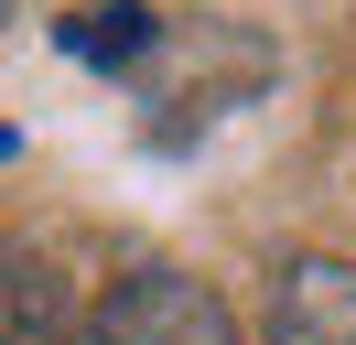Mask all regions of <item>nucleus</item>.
<instances>
[{
    "instance_id": "nucleus-4",
    "label": "nucleus",
    "mask_w": 356,
    "mask_h": 345,
    "mask_svg": "<svg viewBox=\"0 0 356 345\" xmlns=\"http://www.w3.org/2000/svg\"><path fill=\"white\" fill-rule=\"evenodd\" d=\"M162 43V22L140 11V0H87V11L65 22V54H87V65H140Z\"/></svg>"
},
{
    "instance_id": "nucleus-2",
    "label": "nucleus",
    "mask_w": 356,
    "mask_h": 345,
    "mask_svg": "<svg viewBox=\"0 0 356 345\" xmlns=\"http://www.w3.org/2000/svg\"><path fill=\"white\" fill-rule=\"evenodd\" d=\"M259 345H356V259H334V248L281 259L259 302Z\"/></svg>"
},
{
    "instance_id": "nucleus-5",
    "label": "nucleus",
    "mask_w": 356,
    "mask_h": 345,
    "mask_svg": "<svg viewBox=\"0 0 356 345\" xmlns=\"http://www.w3.org/2000/svg\"><path fill=\"white\" fill-rule=\"evenodd\" d=\"M0 33H11V0H0Z\"/></svg>"
},
{
    "instance_id": "nucleus-3",
    "label": "nucleus",
    "mask_w": 356,
    "mask_h": 345,
    "mask_svg": "<svg viewBox=\"0 0 356 345\" xmlns=\"http://www.w3.org/2000/svg\"><path fill=\"white\" fill-rule=\"evenodd\" d=\"M0 345H97V302H76L33 237H0Z\"/></svg>"
},
{
    "instance_id": "nucleus-1",
    "label": "nucleus",
    "mask_w": 356,
    "mask_h": 345,
    "mask_svg": "<svg viewBox=\"0 0 356 345\" xmlns=\"http://www.w3.org/2000/svg\"><path fill=\"white\" fill-rule=\"evenodd\" d=\"M97 345H248L238 313L173 259H140L97 291Z\"/></svg>"
}]
</instances>
